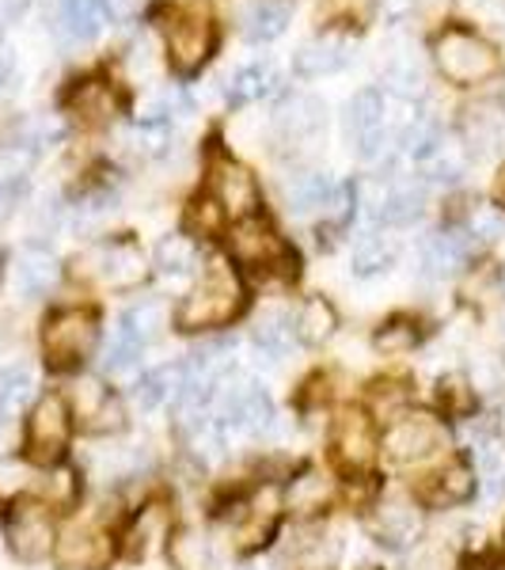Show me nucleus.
<instances>
[{
	"label": "nucleus",
	"mask_w": 505,
	"mask_h": 570,
	"mask_svg": "<svg viewBox=\"0 0 505 570\" xmlns=\"http://www.w3.org/2000/svg\"><path fill=\"white\" fill-rule=\"evenodd\" d=\"M494 202L505 209V164H502V171H498V179H494Z\"/></svg>",
	"instance_id": "53"
},
{
	"label": "nucleus",
	"mask_w": 505,
	"mask_h": 570,
	"mask_svg": "<svg viewBox=\"0 0 505 570\" xmlns=\"http://www.w3.org/2000/svg\"><path fill=\"white\" fill-rule=\"evenodd\" d=\"M384 85L399 99H418L426 91V69H422L415 53H392L388 66H384Z\"/></svg>",
	"instance_id": "34"
},
{
	"label": "nucleus",
	"mask_w": 505,
	"mask_h": 570,
	"mask_svg": "<svg viewBox=\"0 0 505 570\" xmlns=\"http://www.w3.org/2000/svg\"><path fill=\"white\" fill-rule=\"evenodd\" d=\"M164 327H168V305L164 301H137L122 312V320H118V343L133 346L137 354L145 351L149 343L164 335Z\"/></svg>",
	"instance_id": "19"
},
{
	"label": "nucleus",
	"mask_w": 505,
	"mask_h": 570,
	"mask_svg": "<svg viewBox=\"0 0 505 570\" xmlns=\"http://www.w3.org/2000/svg\"><path fill=\"white\" fill-rule=\"evenodd\" d=\"M99 346V320L88 308H61L42 327V354L53 370H72L88 362Z\"/></svg>",
	"instance_id": "5"
},
{
	"label": "nucleus",
	"mask_w": 505,
	"mask_h": 570,
	"mask_svg": "<svg viewBox=\"0 0 505 570\" xmlns=\"http://www.w3.org/2000/svg\"><path fill=\"white\" fill-rule=\"evenodd\" d=\"M426 209V187L422 183H373L369 187V214L380 220V225H410V220L422 217Z\"/></svg>",
	"instance_id": "17"
},
{
	"label": "nucleus",
	"mask_w": 505,
	"mask_h": 570,
	"mask_svg": "<svg viewBox=\"0 0 505 570\" xmlns=\"http://www.w3.org/2000/svg\"><path fill=\"white\" fill-rule=\"evenodd\" d=\"M4 540L20 563H42L58 544V529L42 502H16L4 518Z\"/></svg>",
	"instance_id": "8"
},
{
	"label": "nucleus",
	"mask_w": 505,
	"mask_h": 570,
	"mask_svg": "<svg viewBox=\"0 0 505 570\" xmlns=\"http://www.w3.org/2000/svg\"><path fill=\"white\" fill-rule=\"evenodd\" d=\"M445 445H448V426L437 415H426V411H403L399 419H392V426L384 430L380 441V449L396 464L429 461Z\"/></svg>",
	"instance_id": "6"
},
{
	"label": "nucleus",
	"mask_w": 505,
	"mask_h": 570,
	"mask_svg": "<svg viewBox=\"0 0 505 570\" xmlns=\"http://www.w3.org/2000/svg\"><path fill=\"white\" fill-rule=\"evenodd\" d=\"M34 395V370L31 365H12L0 373V422L20 415Z\"/></svg>",
	"instance_id": "35"
},
{
	"label": "nucleus",
	"mask_w": 505,
	"mask_h": 570,
	"mask_svg": "<svg viewBox=\"0 0 505 570\" xmlns=\"http://www.w3.org/2000/svg\"><path fill=\"white\" fill-rule=\"evenodd\" d=\"M437 400H440V407H445V415L461 419L475 407V389L464 373H448L437 381Z\"/></svg>",
	"instance_id": "43"
},
{
	"label": "nucleus",
	"mask_w": 505,
	"mask_h": 570,
	"mask_svg": "<svg viewBox=\"0 0 505 570\" xmlns=\"http://www.w3.org/2000/svg\"><path fill=\"white\" fill-rule=\"evenodd\" d=\"M376 453V438H373V426L365 415H357V411H350V415L338 419L335 426V456L343 468H365L373 461Z\"/></svg>",
	"instance_id": "21"
},
{
	"label": "nucleus",
	"mask_w": 505,
	"mask_h": 570,
	"mask_svg": "<svg viewBox=\"0 0 505 570\" xmlns=\"http://www.w3.org/2000/svg\"><path fill=\"white\" fill-rule=\"evenodd\" d=\"M399 259V247L392 240H380V236H369L354 247V259H350V271L357 278H376V274L392 271Z\"/></svg>",
	"instance_id": "37"
},
{
	"label": "nucleus",
	"mask_w": 505,
	"mask_h": 570,
	"mask_svg": "<svg viewBox=\"0 0 505 570\" xmlns=\"http://www.w3.org/2000/svg\"><path fill=\"white\" fill-rule=\"evenodd\" d=\"M274 85H278V69L270 61H251V66H240L228 77V99L232 104H251V99L270 96Z\"/></svg>",
	"instance_id": "30"
},
{
	"label": "nucleus",
	"mask_w": 505,
	"mask_h": 570,
	"mask_svg": "<svg viewBox=\"0 0 505 570\" xmlns=\"http://www.w3.org/2000/svg\"><path fill=\"white\" fill-rule=\"evenodd\" d=\"M72 487H77V475H72V472H53L50 483H46V491H50L58 502H69L72 499Z\"/></svg>",
	"instance_id": "50"
},
{
	"label": "nucleus",
	"mask_w": 505,
	"mask_h": 570,
	"mask_svg": "<svg viewBox=\"0 0 505 570\" xmlns=\"http://www.w3.org/2000/svg\"><path fill=\"white\" fill-rule=\"evenodd\" d=\"M407 403H410V389L403 381H376L373 384V411L376 415H384V419H392V415H403L407 411Z\"/></svg>",
	"instance_id": "46"
},
{
	"label": "nucleus",
	"mask_w": 505,
	"mask_h": 570,
	"mask_svg": "<svg viewBox=\"0 0 505 570\" xmlns=\"http://www.w3.org/2000/svg\"><path fill=\"white\" fill-rule=\"evenodd\" d=\"M164 537H168V510L152 502V505H145V510L133 518V525L126 529L122 551L130 559H145V556H149V548H152V540H164Z\"/></svg>",
	"instance_id": "29"
},
{
	"label": "nucleus",
	"mask_w": 505,
	"mask_h": 570,
	"mask_svg": "<svg viewBox=\"0 0 505 570\" xmlns=\"http://www.w3.org/2000/svg\"><path fill=\"white\" fill-rule=\"evenodd\" d=\"M209 415L217 419L220 430H247L263 434L274 426V400L255 376H220L214 389Z\"/></svg>",
	"instance_id": "3"
},
{
	"label": "nucleus",
	"mask_w": 505,
	"mask_h": 570,
	"mask_svg": "<svg viewBox=\"0 0 505 570\" xmlns=\"http://www.w3.org/2000/svg\"><path fill=\"white\" fill-rule=\"evenodd\" d=\"M12 69H16L12 53H8V50H0V88H4L8 80H12Z\"/></svg>",
	"instance_id": "52"
},
{
	"label": "nucleus",
	"mask_w": 505,
	"mask_h": 570,
	"mask_svg": "<svg viewBox=\"0 0 505 570\" xmlns=\"http://www.w3.org/2000/svg\"><path fill=\"white\" fill-rule=\"evenodd\" d=\"M293 20L286 0H255L244 12V35L251 42H274L286 35V27Z\"/></svg>",
	"instance_id": "26"
},
{
	"label": "nucleus",
	"mask_w": 505,
	"mask_h": 570,
	"mask_svg": "<svg viewBox=\"0 0 505 570\" xmlns=\"http://www.w3.org/2000/svg\"><path fill=\"white\" fill-rule=\"evenodd\" d=\"M244 308V285L228 263H209L206 274L176 308L179 331H214L240 316Z\"/></svg>",
	"instance_id": "1"
},
{
	"label": "nucleus",
	"mask_w": 505,
	"mask_h": 570,
	"mask_svg": "<svg viewBox=\"0 0 505 570\" xmlns=\"http://www.w3.org/2000/svg\"><path fill=\"white\" fill-rule=\"evenodd\" d=\"M77 271H85L88 278H96L103 289L126 293L137 289L149 274V263H145V252L133 236H110V240L91 244L85 255L77 259Z\"/></svg>",
	"instance_id": "4"
},
{
	"label": "nucleus",
	"mask_w": 505,
	"mask_h": 570,
	"mask_svg": "<svg viewBox=\"0 0 505 570\" xmlns=\"http://www.w3.org/2000/svg\"><path fill=\"white\" fill-rule=\"evenodd\" d=\"M335 327H338V316H335V308H330V301H324V297H308L305 305L297 308V320H293L297 338L308 346H319L324 338H330Z\"/></svg>",
	"instance_id": "31"
},
{
	"label": "nucleus",
	"mask_w": 505,
	"mask_h": 570,
	"mask_svg": "<svg viewBox=\"0 0 505 570\" xmlns=\"http://www.w3.org/2000/svg\"><path fill=\"white\" fill-rule=\"evenodd\" d=\"M418 168H422V176H426V183H456L467 171V153L453 141H440Z\"/></svg>",
	"instance_id": "39"
},
{
	"label": "nucleus",
	"mask_w": 505,
	"mask_h": 570,
	"mask_svg": "<svg viewBox=\"0 0 505 570\" xmlns=\"http://www.w3.org/2000/svg\"><path fill=\"white\" fill-rule=\"evenodd\" d=\"M232 255L247 266H259V271L297 274V255L289 252L286 240H281L263 217H244L240 225L232 228Z\"/></svg>",
	"instance_id": "11"
},
{
	"label": "nucleus",
	"mask_w": 505,
	"mask_h": 570,
	"mask_svg": "<svg viewBox=\"0 0 505 570\" xmlns=\"http://www.w3.org/2000/svg\"><path fill=\"white\" fill-rule=\"evenodd\" d=\"M69 415L77 419L88 434H118V430L126 426L122 400H118L103 381H96V376H85V381L72 384Z\"/></svg>",
	"instance_id": "13"
},
{
	"label": "nucleus",
	"mask_w": 505,
	"mask_h": 570,
	"mask_svg": "<svg viewBox=\"0 0 505 570\" xmlns=\"http://www.w3.org/2000/svg\"><path fill=\"white\" fill-rule=\"evenodd\" d=\"M346 61H350V39L346 35H319V39L305 42L293 53V72L305 80H316L346 69Z\"/></svg>",
	"instance_id": "18"
},
{
	"label": "nucleus",
	"mask_w": 505,
	"mask_h": 570,
	"mask_svg": "<svg viewBox=\"0 0 505 570\" xmlns=\"http://www.w3.org/2000/svg\"><path fill=\"white\" fill-rule=\"evenodd\" d=\"M168 126L164 122H137L126 130L122 141L130 145L133 156H141V160H152V156H164L168 153Z\"/></svg>",
	"instance_id": "42"
},
{
	"label": "nucleus",
	"mask_w": 505,
	"mask_h": 570,
	"mask_svg": "<svg viewBox=\"0 0 505 570\" xmlns=\"http://www.w3.org/2000/svg\"><path fill=\"white\" fill-rule=\"evenodd\" d=\"M274 518H278V510H274V491L255 494V499L244 505L240 525H236V537H240V544L244 548L263 544V537H270V532H274Z\"/></svg>",
	"instance_id": "33"
},
{
	"label": "nucleus",
	"mask_w": 505,
	"mask_h": 570,
	"mask_svg": "<svg viewBox=\"0 0 505 570\" xmlns=\"http://www.w3.org/2000/svg\"><path fill=\"white\" fill-rule=\"evenodd\" d=\"M475 475H479L486 499H498L505 491V449L494 441H479L475 445Z\"/></svg>",
	"instance_id": "40"
},
{
	"label": "nucleus",
	"mask_w": 505,
	"mask_h": 570,
	"mask_svg": "<svg viewBox=\"0 0 505 570\" xmlns=\"http://www.w3.org/2000/svg\"><path fill=\"white\" fill-rule=\"evenodd\" d=\"M365 570H373V567H365Z\"/></svg>",
	"instance_id": "58"
},
{
	"label": "nucleus",
	"mask_w": 505,
	"mask_h": 570,
	"mask_svg": "<svg viewBox=\"0 0 505 570\" xmlns=\"http://www.w3.org/2000/svg\"><path fill=\"white\" fill-rule=\"evenodd\" d=\"M58 278H61V266L46 247H23V252L16 255L12 282L20 297H46V293L58 285Z\"/></svg>",
	"instance_id": "20"
},
{
	"label": "nucleus",
	"mask_w": 505,
	"mask_h": 570,
	"mask_svg": "<svg viewBox=\"0 0 505 570\" xmlns=\"http://www.w3.org/2000/svg\"><path fill=\"white\" fill-rule=\"evenodd\" d=\"M467 255H472V244L461 233H434L422 244V271L429 278H448L467 263Z\"/></svg>",
	"instance_id": "23"
},
{
	"label": "nucleus",
	"mask_w": 505,
	"mask_h": 570,
	"mask_svg": "<svg viewBox=\"0 0 505 570\" xmlns=\"http://www.w3.org/2000/svg\"><path fill=\"white\" fill-rule=\"evenodd\" d=\"M209 195L220 206V214H232L236 220L255 217V206H259V187H255V176L244 168V164L228 160V156H217L209 164Z\"/></svg>",
	"instance_id": "14"
},
{
	"label": "nucleus",
	"mask_w": 505,
	"mask_h": 570,
	"mask_svg": "<svg viewBox=\"0 0 505 570\" xmlns=\"http://www.w3.org/2000/svg\"><path fill=\"white\" fill-rule=\"evenodd\" d=\"M335 195H338V183L327 171H305V176H297L286 187V202L293 214H311V209L327 214Z\"/></svg>",
	"instance_id": "25"
},
{
	"label": "nucleus",
	"mask_w": 505,
	"mask_h": 570,
	"mask_svg": "<svg viewBox=\"0 0 505 570\" xmlns=\"http://www.w3.org/2000/svg\"><path fill=\"white\" fill-rule=\"evenodd\" d=\"M467 233H472L475 240H483V244L502 240V236H505V214H502V209H494V206H475L472 217H467Z\"/></svg>",
	"instance_id": "47"
},
{
	"label": "nucleus",
	"mask_w": 505,
	"mask_h": 570,
	"mask_svg": "<svg viewBox=\"0 0 505 570\" xmlns=\"http://www.w3.org/2000/svg\"><path fill=\"white\" fill-rule=\"evenodd\" d=\"M467 141H472V149L479 145V153L494 149L502 141V115H491V107L472 110V118H467Z\"/></svg>",
	"instance_id": "45"
},
{
	"label": "nucleus",
	"mask_w": 505,
	"mask_h": 570,
	"mask_svg": "<svg viewBox=\"0 0 505 570\" xmlns=\"http://www.w3.org/2000/svg\"><path fill=\"white\" fill-rule=\"evenodd\" d=\"M475 491H479V475H475V468L467 461H453L434 475V491H429V499H434L437 505H464V502H472Z\"/></svg>",
	"instance_id": "28"
},
{
	"label": "nucleus",
	"mask_w": 505,
	"mask_h": 570,
	"mask_svg": "<svg viewBox=\"0 0 505 570\" xmlns=\"http://www.w3.org/2000/svg\"><path fill=\"white\" fill-rule=\"evenodd\" d=\"M422 331H418V320L410 316H392L388 324H380V331L373 335V346L388 357H399V354H410L418 346Z\"/></svg>",
	"instance_id": "38"
},
{
	"label": "nucleus",
	"mask_w": 505,
	"mask_h": 570,
	"mask_svg": "<svg viewBox=\"0 0 505 570\" xmlns=\"http://www.w3.org/2000/svg\"><path fill=\"white\" fill-rule=\"evenodd\" d=\"M107 4H110V12H122L126 16V12H133L141 0H107Z\"/></svg>",
	"instance_id": "54"
},
{
	"label": "nucleus",
	"mask_w": 505,
	"mask_h": 570,
	"mask_svg": "<svg viewBox=\"0 0 505 570\" xmlns=\"http://www.w3.org/2000/svg\"><path fill=\"white\" fill-rule=\"evenodd\" d=\"M286 499H289L293 513H316V510H324V505H327L330 487H327V480L319 472H305L300 480H293Z\"/></svg>",
	"instance_id": "41"
},
{
	"label": "nucleus",
	"mask_w": 505,
	"mask_h": 570,
	"mask_svg": "<svg viewBox=\"0 0 505 570\" xmlns=\"http://www.w3.org/2000/svg\"><path fill=\"white\" fill-rule=\"evenodd\" d=\"M168 563L176 570H217L214 540L201 529H176L168 537Z\"/></svg>",
	"instance_id": "24"
},
{
	"label": "nucleus",
	"mask_w": 505,
	"mask_h": 570,
	"mask_svg": "<svg viewBox=\"0 0 505 570\" xmlns=\"http://www.w3.org/2000/svg\"><path fill=\"white\" fill-rule=\"evenodd\" d=\"M217 46V23L206 8H182L168 27V61L179 72H198Z\"/></svg>",
	"instance_id": "10"
},
{
	"label": "nucleus",
	"mask_w": 505,
	"mask_h": 570,
	"mask_svg": "<svg viewBox=\"0 0 505 570\" xmlns=\"http://www.w3.org/2000/svg\"><path fill=\"white\" fill-rule=\"evenodd\" d=\"M69 434H72L69 403L58 392L42 395L34 403L31 419H27V456L39 464H58L69 445Z\"/></svg>",
	"instance_id": "9"
},
{
	"label": "nucleus",
	"mask_w": 505,
	"mask_h": 570,
	"mask_svg": "<svg viewBox=\"0 0 505 570\" xmlns=\"http://www.w3.org/2000/svg\"><path fill=\"white\" fill-rule=\"evenodd\" d=\"M293 338H297V331H293V320L281 308H270V312H263V316L255 320V346L266 351L270 357L289 354Z\"/></svg>",
	"instance_id": "36"
},
{
	"label": "nucleus",
	"mask_w": 505,
	"mask_h": 570,
	"mask_svg": "<svg viewBox=\"0 0 505 570\" xmlns=\"http://www.w3.org/2000/svg\"><path fill=\"white\" fill-rule=\"evenodd\" d=\"M388 126H384V96L376 88H365L346 104V141L362 160H376L388 149Z\"/></svg>",
	"instance_id": "12"
},
{
	"label": "nucleus",
	"mask_w": 505,
	"mask_h": 570,
	"mask_svg": "<svg viewBox=\"0 0 505 570\" xmlns=\"http://www.w3.org/2000/svg\"><path fill=\"white\" fill-rule=\"evenodd\" d=\"M156 271L164 278H187V274L198 271V244L190 236H164L156 244Z\"/></svg>",
	"instance_id": "32"
},
{
	"label": "nucleus",
	"mask_w": 505,
	"mask_h": 570,
	"mask_svg": "<svg viewBox=\"0 0 505 570\" xmlns=\"http://www.w3.org/2000/svg\"><path fill=\"white\" fill-rule=\"evenodd\" d=\"M130 72L137 80H152L156 72H160V58H156V50H152V39H141L130 50Z\"/></svg>",
	"instance_id": "48"
},
{
	"label": "nucleus",
	"mask_w": 505,
	"mask_h": 570,
	"mask_svg": "<svg viewBox=\"0 0 505 570\" xmlns=\"http://www.w3.org/2000/svg\"><path fill=\"white\" fill-rule=\"evenodd\" d=\"M502 107H505V91H502Z\"/></svg>",
	"instance_id": "57"
},
{
	"label": "nucleus",
	"mask_w": 505,
	"mask_h": 570,
	"mask_svg": "<svg viewBox=\"0 0 505 570\" xmlns=\"http://www.w3.org/2000/svg\"><path fill=\"white\" fill-rule=\"evenodd\" d=\"M27 8H31V0H0V35H4L8 23L23 20Z\"/></svg>",
	"instance_id": "51"
},
{
	"label": "nucleus",
	"mask_w": 505,
	"mask_h": 570,
	"mask_svg": "<svg viewBox=\"0 0 505 570\" xmlns=\"http://www.w3.org/2000/svg\"><path fill=\"white\" fill-rule=\"evenodd\" d=\"M182 384H187V365H160V370H149L137 381V403L145 411H156L164 403L179 400Z\"/></svg>",
	"instance_id": "27"
},
{
	"label": "nucleus",
	"mask_w": 505,
	"mask_h": 570,
	"mask_svg": "<svg viewBox=\"0 0 505 570\" xmlns=\"http://www.w3.org/2000/svg\"><path fill=\"white\" fill-rule=\"evenodd\" d=\"M498 434H502V441H505V407H502V415H498Z\"/></svg>",
	"instance_id": "55"
},
{
	"label": "nucleus",
	"mask_w": 505,
	"mask_h": 570,
	"mask_svg": "<svg viewBox=\"0 0 505 570\" xmlns=\"http://www.w3.org/2000/svg\"><path fill=\"white\" fill-rule=\"evenodd\" d=\"M244 570H270V567H266V563H247Z\"/></svg>",
	"instance_id": "56"
},
{
	"label": "nucleus",
	"mask_w": 505,
	"mask_h": 570,
	"mask_svg": "<svg viewBox=\"0 0 505 570\" xmlns=\"http://www.w3.org/2000/svg\"><path fill=\"white\" fill-rule=\"evenodd\" d=\"M110 556H115V540L99 525H72L53 544L58 570H107Z\"/></svg>",
	"instance_id": "16"
},
{
	"label": "nucleus",
	"mask_w": 505,
	"mask_h": 570,
	"mask_svg": "<svg viewBox=\"0 0 505 570\" xmlns=\"http://www.w3.org/2000/svg\"><path fill=\"white\" fill-rule=\"evenodd\" d=\"M115 20L107 0H66L61 4V31L72 42H91L107 31V23Z\"/></svg>",
	"instance_id": "22"
},
{
	"label": "nucleus",
	"mask_w": 505,
	"mask_h": 570,
	"mask_svg": "<svg viewBox=\"0 0 505 570\" xmlns=\"http://www.w3.org/2000/svg\"><path fill=\"white\" fill-rule=\"evenodd\" d=\"M369 532H373L376 544H384V548H392V551L410 548L422 537V510H418V502L407 499V494H388L384 502L373 505Z\"/></svg>",
	"instance_id": "15"
},
{
	"label": "nucleus",
	"mask_w": 505,
	"mask_h": 570,
	"mask_svg": "<svg viewBox=\"0 0 505 570\" xmlns=\"http://www.w3.org/2000/svg\"><path fill=\"white\" fill-rule=\"evenodd\" d=\"M327 134V104L319 96H308V91H297L286 104L274 110V141L286 153L305 156L324 141Z\"/></svg>",
	"instance_id": "7"
},
{
	"label": "nucleus",
	"mask_w": 505,
	"mask_h": 570,
	"mask_svg": "<svg viewBox=\"0 0 505 570\" xmlns=\"http://www.w3.org/2000/svg\"><path fill=\"white\" fill-rule=\"evenodd\" d=\"M72 107H77L85 118H91V122H103V118L115 115V99H110V91L99 85V80L80 85V91L72 96Z\"/></svg>",
	"instance_id": "44"
},
{
	"label": "nucleus",
	"mask_w": 505,
	"mask_h": 570,
	"mask_svg": "<svg viewBox=\"0 0 505 570\" xmlns=\"http://www.w3.org/2000/svg\"><path fill=\"white\" fill-rule=\"evenodd\" d=\"M27 483L31 480H27V468L20 461H0V499H16Z\"/></svg>",
	"instance_id": "49"
},
{
	"label": "nucleus",
	"mask_w": 505,
	"mask_h": 570,
	"mask_svg": "<svg viewBox=\"0 0 505 570\" xmlns=\"http://www.w3.org/2000/svg\"><path fill=\"white\" fill-rule=\"evenodd\" d=\"M434 58L445 80L461 88L483 85L498 72V50L472 27H445L434 42Z\"/></svg>",
	"instance_id": "2"
}]
</instances>
